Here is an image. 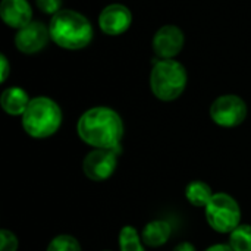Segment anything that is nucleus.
<instances>
[{
	"label": "nucleus",
	"mask_w": 251,
	"mask_h": 251,
	"mask_svg": "<svg viewBox=\"0 0 251 251\" xmlns=\"http://www.w3.org/2000/svg\"><path fill=\"white\" fill-rule=\"evenodd\" d=\"M247 116L246 101L234 94L218 97L210 106V118L215 124L225 128L238 126Z\"/></svg>",
	"instance_id": "423d86ee"
},
{
	"label": "nucleus",
	"mask_w": 251,
	"mask_h": 251,
	"mask_svg": "<svg viewBox=\"0 0 251 251\" xmlns=\"http://www.w3.org/2000/svg\"><path fill=\"white\" fill-rule=\"evenodd\" d=\"M184 46V34L175 25L162 26L153 38V50L162 60L176 56Z\"/></svg>",
	"instance_id": "1a4fd4ad"
},
{
	"label": "nucleus",
	"mask_w": 251,
	"mask_h": 251,
	"mask_svg": "<svg viewBox=\"0 0 251 251\" xmlns=\"http://www.w3.org/2000/svg\"><path fill=\"white\" fill-rule=\"evenodd\" d=\"M0 63H1V76H0V79H1V82H4L7 75H9V71H10L9 69V62H7L4 54H0Z\"/></svg>",
	"instance_id": "aec40b11"
},
{
	"label": "nucleus",
	"mask_w": 251,
	"mask_h": 251,
	"mask_svg": "<svg viewBox=\"0 0 251 251\" xmlns=\"http://www.w3.org/2000/svg\"><path fill=\"white\" fill-rule=\"evenodd\" d=\"M132 22L131 10L124 4H109L106 6L100 16H99V25L100 29L107 35H119L125 32Z\"/></svg>",
	"instance_id": "9d476101"
},
{
	"label": "nucleus",
	"mask_w": 251,
	"mask_h": 251,
	"mask_svg": "<svg viewBox=\"0 0 251 251\" xmlns=\"http://www.w3.org/2000/svg\"><path fill=\"white\" fill-rule=\"evenodd\" d=\"M62 124V110L57 103L47 97H35L22 115V126L34 138L53 135Z\"/></svg>",
	"instance_id": "7ed1b4c3"
},
{
	"label": "nucleus",
	"mask_w": 251,
	"mask_h": 251,
	"mask_svg": "<svg viewBox=\"0 0 251 251\" xmlns=\"http://www.w3.org/2000/svg\"><path fill=\"white\" fill-rule=\"evenodd\" d=\"M229 246L234 251H251V225L237 226L231 232Z\"/></svg>",
	"instance_id": "2eb2a0df"
},
{
	"label": "nucleus",
	"mask_w": 251,
	"mask_h": 251,
	"mask_svg": "<svg viewBox=\"0 0 251 251\" xmlns=\"http://www.w3.org/2000/svg\"><path fill=\"white\" fill-rule=\"evenodd\" d=\"M171 225L166 221H153L146 225L143 229V241L150 247H160L163 246L171 237Z\"/></svg>",
	"instance_id": "ddd939ff"
},
{
	"label": "nucleus",
	"mask_w": 251,
	"mask_h": 251,
	"mask_svg": "<svg viewBox=\"0 0 251 251\" xmlns=\"http://www.w3.org/2000/svg\"><path fill=\"white\" fill-rule=\"evenodd\" d=\"M18 250V240L15 234L7 229L0 231V251H16Z\"/></svg>",
	"instance_id": "a211bd4d"
},
{
	"label": "nucleus",
	"mask_w": 251,
	"mask_h": 251,
	"mask_svg": "<svg viewBox=\"0 0 251 251\" xmlns=\"http://www.w3.org/2000/svg\"><path fill=\"white\" fill-rule=\"evenodd\" d=\"M76 131L79 138L96 149L112 150L119 146L124 134L121 116L109 107H93L78 121Z\"/></svg>",
	"instance_id": "f257e3e1"
},
{
	"label": "nucleus",
	"mask_w": 251,
	"mask_h": 251,
	"mask_svg": "<svg viewBox=\"0 0 251 251\" xmlns=\"http://www.w3.org/2000/svg\"><path fill=\"white\" fill-rule=\"evenodd\" d=\"M174 251H196V249H194V246L190 244V243H181V244H178V246L175 247V250Z\"/></svg>",
	"instance_id": "412c9836"
},
{
	"label": "nucleus",
	"mask_w": 251,
	"mask_h": 251,
	"mask_svg": "<svg viewBox=\"0 0 251 251\" xmlns=\"http://www.w3.org/2000/svg\"><path fill=\"white\" fill-rule=\"evenodd\" d=\"M185 197L193 206H196V207L204 206L206 207L207 203L210 201V199L213 197V194H212V188L207 184H204L203 181H193L187 185Z\"/></svg>",
	"instance_id": "4468645a"
},
{
	"label": "nucleus",
	"mask_w": 251,
	"mask_h": 251,
	"mask_svg": "<svg viewBox=\"0 0 251 251\" xmlns=\"http://www.w3.org/2000/svg\"><path fill=\"white\" fill-rule=\"evenodd\" d=\"M29 101L31 100L28 99L26 91L19 88V87H10V88L4 90L1 93V97H0V103H1L3 110L12 116L24 115Z\"/></svg>",
	"instance_id": "f8f14e48"
},
{
	"label": "nucleus",
	"mask_w": 251,
	"mask_h": 251,
	"mask_svg": "<svg viewBox=\"0 0 251 251\" xmlns=\"http://www.w3.org/2000/svg\"><path fill=\"white\" fill-rule=\"evenodd\" d=\"M187 85L185 68L172 59L157 62L150 74V88L153 94L163 101L178 99Z\"/></svg>",
	"instance_id": "20e7f679"
},
{
	"label": "nucleus",
	"mask_w": 251,
	"mask_h": 251,
	"mask_svg": "<svg viewBox=\"0 0 251 251\" xmlns=\"http://www.w3.org/2000/svg\"><path fill=\"white\" fill-rule=\"evenodd\" d=\"M60 4H62V0H37V6L41 12L44 13H50V15H54L57 13L60 9Z\"/></svg>",
	"instance_id": "6ab92c4d"
},
{
	"label": "nucleus",
	"mask_w": 251,
	"mask_h": 251,
	"mask_svg": "<svg viewBox=\"0 0 251 251\" xmlns=\"http://www.w3.org/2000/svg\"><path fill=\"white\" fill-rule=\"evenodd\" d=\"M0 16L6 25L21 29L32 22L31 4L26 0H1Z\"/></svg>",
	"instance_id": "9b49d317"
},
{
	"label": "nucleus",
	"mask_w": 251,
	"mask_h": 251,
	"mask_svg": "<svg viewBox=\"0 0 251 251\" xmlns=\"http://www.w3.org/2000/svg\"><path fill=\"white\" fill-rule=\"evenodd\" d=\"M115 150L116 149H112V150L97 149L88 153L82 163L84 174L91 181H97V182L106 181L107 178H110L118 163Z\"/></svg>",
	"instance_id": "0eeeda50"
},
{
	"label": "nucleus",
	"mask_w": 251,
	"mask_h": 251,
	"mask_svg": "<svg viewBox=\"0 0 251 251\" xmlns=\"http://www.w3.org/2000/svg\"><path fill=\"white\" fill-rule=\"evenodd\" d=\"M49 37H50L49 28L40 21H32L16 32L15 46L19 51L32 54L46 47Z\"/></svg>",
	"instance_id": "6e6552de"
},
{
	"label": "nucleus",
	"mask_w": 251,
	"mask_h": 251,
	"mask_svg": "<svg viewBox=\"0 0 251 251\" xmlns=\"http://www.w3.org/2000/svg\"><path fill=\"white\" fill-rule=\"evenodd\" d=\"M119 247L121 251H144L138 232L132 226H124L119 232Z\"/></svg>",
	"instance_id": "dca6fc26"
},
{
	"label": "nucleus",
	"mask_w": 251,
	"mask_h": 251,
	"mask_svg": "<svg viewBox=\"0 0 251 251\" xmlns=\"http://www.w3.org/2000/svg\"><path fill=\"white\" fill-rule=\"evenodd\" d=\"M50 38L60 47L78 50L88 46L93 40V26L81 13L62 9L54 13L49 24Z\"/></svg>",
	"instance_id": "f03ea898"
},
{
	"label": "nucleus",
	"mask_w": 251,
	"mask_h": 251,
	"mask_svg": "<svg viewBox=\"0 0 251 251\" xmlns=\"http://www.w3.org/2000/svg\"><path fill=\"white\" fill-rule=\"evenodd\" d=\"M206 251H234L231 246H225V244H216V246H212L209 247Z\"/></svg>",
	"instance_id": "4be33fe9"
},
{
	"label": "nucleus",
	"mask_w": 251,
	"mask_h": 251,
	"mask_svg": "<svg viewBox=\"0 0 251 251\" xmlns=\"http://www.w3.org/2000/svg\"><path fill=\"white\" fill-rule=\"evenodd\" d=\"M47 251H81V246L71 235H59L51 240Z\"/></svg>",
	"instance_id": "f3484780"
},
{
	"label": "nucleus",
	"mask_w": 251,
	"mask_h": 251,
	"mask_svg": "<svg viewBox=\"0 0 251 251\" xmlns=\"http://www.w3.org/2000/svg\"><path fill=\"white\" fill-rule=\"evenodd\" d=\"M206 219L215 231L226 234L240 226L241 210L238 207V203L231 196L219 193L213 194V197L207 203Z\"/></svg>",
	"instance_id": "39448f33"
}]
</instances>
